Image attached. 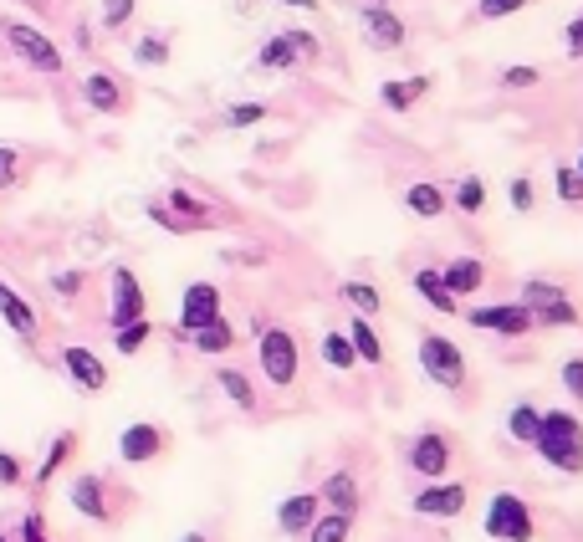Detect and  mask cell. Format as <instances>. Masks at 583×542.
I'll return each mask as SVG.
<instances>
[{"label":"cell","mask_w":583,"mask_h":542,"mask_svg":"<svg viewBox=\"0 0 583 542\" xmlns=\"http://www.w3.org/2000/svg\"><path fill=\"white\" fill-rule=\"evenodd\" d=\"M21 542H52V537H47V522H41V512H26V517H21Z\"/></svg>","instance_id":"obj_47"},{"label":"cell","mask_w":583,"mask_h":542,"mask_svg":"<svg viewBox=\"0 0 583 542\" xmlns=\"http://www.w3.org/2000/svg\"><path fill=\"white\" fill-rule=\"evenodd\" d=\"M82 282H87L82 271H57V277H52V292H57V297H82Z\"/></svg>","instance_id":"obj_46"},{"label":"cell","mask_w":583,"mask_h":542,"mask_svg":"<svg viewBox=\"0 0 583 542\" xmlns=\"http://www.w3.org/2000/svg\"><path fill=\"white\" fill-rule=\"evenodd\" d=\"M358 21H364V36H369V47H379V52H399L405 47V21H399L389 6H364L358 11Z\"/></svg>","instance_id":"obj_16"},{"label":"cell","mask_w":583,"mask_h":542,"mask_svg":"<svg viewBox=\"0 0 583 542\" xmlns=\"http://www.w3.org/2000/svg\"><path fill=\"white\" fill-rule=\"evenodd\" d=\"M348 328V338H353V353H358V364H384V338H379V328H374V318H364V312H353V318L343 323Z\"/></svg>","instance_id":"obj_24"},{"label":"cell","mask_w":583,"mask_h":542,"mask_svg":"<svg viewBox=\"0 0 583 542\" xmlns=\"http://www.w3.org/2000/svg\"><path fill=\"white\" fill-rule=\"evenodd\" d=\"M532 450L543 456L553 471L578 476L583 471V420L573 410H543V425H537Z\"/></svg>","instance_id":"obj_1"},{"label":"cell","mask_w":583,"mask_h":542,"mask_svg":"<svg viewBox=\"0 0 583 542\" xmlns=\"http://www.w3.org/2000/svg\"><path fill=\"white\" fill-rule=\"evenodd\" d=\"M215 384H220V394H226L231 404H236V410H256V384L246 379V369H236V364H220L215 369Z\"/></svg>","instance_id":"obj_27"},{"label":"cell","mask_w":583,"mask_h":542,"mask_svg":"<svg viewBox=\"0 0 583 542\" xmlns=\"http://www.w3.org/2000/svg\"><path fill=\"white\" fill-rule=\"evenodd\" d=\"M256 333V364L266 374V384H277V389H292L297 374H302V348L292 338V328H277V323H251Z\"/></svg>","instance_id":"obj_2"},{"label":"cell","mask_w":583,"mask_h":542,"mask_svg":"<svg viewBox=\"0 0 583 542\" xmlns=\"http://www.w3.org/2000/svg\"><path fill=\"white\" fill-rule=\"evenodd\" d=\"M451 456H456V450H451V435H445V430H420L415 440H410V450H405V461H410V471L415 476H425V481H440L445 471H451Z\"/></svg>","instance_id":"obj_10"},{"label":"cell","mask_w":583,"mask_h":542,"mask_svg":"<svg viewBox=\"0 0 583 542\" xmlns=\"http://www.w3.org/2000/svg\"><path fill=\"white\" fill-rule=\"evenodd\" d=\"M72 450H77V430H62V435L52 440V450H47V461L36 466V486H47V481H52V476H57V471L72 461Z\"/></svg>","instance_id":"obj_32"},{"label":"cell","mask_w":583,"mask_h":542,"mask_svg":"<svg viewBox=\"0 0 583 542\" xmlns=\"http://www.w3.org/2000/svg\"><path fill=\"white\" fill-rule=\"evenodd\" d=\"M573 169H578V174H583V154H578V159H573Z\"/></svg>","instance_id":"obj_51"},{"label":"cell","mask_w":583,"mask_h":542,"mask_svg":"<svg viewBox=\"0 0 583 542\" xmlns=\"http://www.w3.org/2000/svg\"><path fill=\"white\" fill-rule=\"evenodd\" d=\"M0 36H6V47L31 67V72H41V77H57L62 72V47L41 31V26H26V21H6L0 26Z\"/></svg>","instance_id":"obj_4"},{"label":"cell","mask_w":583,"mask_h":542,"mask_svg":"<svg viewBox=\"0 0 583 542\" xmlns=\"http://www.w3.org/2000/svg\"><path fill=\"white\" fill-rule=\"evenodd\" d=\"M154 338V323L149 318H133V323H123V328H113V343H118V353H144V343Z\"/></svg>","instance_id":"obj_35"},{"label":"cell","mask_w":583,"mask_h":542,"mask_svg":"<svg viewBox=\"0 0 583 542\" xmlns=\"http://www.w3.org/2000/svg\"><path fill=\"white\" fill-rule=\"evenodd\" d=\"M522 302L532 307L537 328H578L583 323L578 307H573V297H568V287H558L548 277H527L522 282Z\"/></svg>","instance_id":"obj_5"},{"label":"cell","mask_w":583,"mask_h":542,"mask_svg":"<svg viewBox=\"0 0 583 542\" xmlns=\"http://www.w3.org/2000/svg\"><path fill=\"white\" fill-rule=\"evenodd\" d=\"M537 82H543V72H537V67H527V62H512V67H502V87H507V93H532Z\"/></svg>","instance_id":"obj_39"},{"label":"cell","mask_w":583,"mask_h":542,"mask_svg":"<svg viewBox=\"0 0 583 542\" xmlns=\"http://www.w3.org/2000/svg\"><path fill=\"white\" fill-rule=\"evenodd\" d=\"M323 57V41L312 31H277L261 41V52L251 57L256 72H297V67H312Z\"/></svg>","instance_id":"obj_3"},{"label":"cell","mask_w":583,"mask_h":542,"mask_svg":"<svg viewBox=\"0 0 583 542\" xmlns=\"http://www.w3.org/2000/svg\"><path fill=\"white\" fill-rule=\"evenodd\" d=\"M277 6H292V11H318V0H277Z\"/></svg>","instance_id":"obj_49"},{"label":"cell","mask_w":583,"mask_h":542,"mask_svg":"<svg viewBox=\"0 0 583 542\" xmlns=\"http://www.w3.org/2000/svg\"><path fill=\"white\" fill-rule=\"evenodd\" d=\"M410 507L420 517H461L466 512V486L461 481H425Z\"/></svg>","instance_id":"obj_14"},{"label":"cell","mask_w":583,"mask_h":542,"mask_svg":"<svg viewBox=\"0 0 583 542\" xmlns=\"http://www.w3.org/2000/svg\"><path fill=\"white\" fill-rule=\"evenodd\" d=\"M210 318H220V287H215V282H190L185 297H179V323H174L169 333L190 343Z\"/></svg>","instance_id":"obj_9"},{"label":"cell","mask_w":583,"mask_h":542,"mask_svg":"<svg viewBox=\"0 0 583 542\" xmlns=\"http://www.w3.org/2000/svg\"><path fill=\"white\" fill-rule=\"evenodd\" d=\"M563 389H568L573 404H583V353L563 358Z\"/></svg>","instance_id":"obj_44"},{"label":"cell","mask_w":583,"mask_h":542,"mask_svg":"<svg viewBox=\"0 0 583 542\" xmlns=\"http://www.w3.org/2000/svg\"><path fill=\"white\" fill-rule=\"evenodd\" d=\"M405 210L420 215V220H440L445 210H451V195H445L440 185H430V179H420V185L405 190Z\"/></svg>","instance_id":"obj_26"},{"label":"cell","mask_w":583,"mask_h":542,"mask_svg":"<svg viewBox=\"0 0 583 542\" xmlns=\"http://www.w3.org/2000/svg\"><path fill=\"white\" fill-rule=\"evenodd\" d=\"M67 496H72V507H77L87 522H113V507H108V481H103V476H93V471L77 476Z\"/></svg>","instance_id":"obj_19"},{"label":"cell","mask_w":583,"mask_h":542,"mask_svg":"<svg viewBox=\"0 0 583 542\" xmlns=\"http://www.w3.org/2000/svg\"><path fill=\"white\" fill-rule=\"evenodd\" d=\"M133 318H149V297H144L139 277H133L128 266H113V277H108V323L123 328Z\"/></svg>","instance_id":"obj_11"},{"label":"cell","mask_w":583,"mask_h":542,"mask_svg":"<svg viewBox=\"0 0 583 542\" xmlns=\"http://www.w3.org/2000/svg\"><path fill=\"white\" fill-rule=\"evenodd\" d=\"M338 292H343V302H348L353 312H364V318H374V312H384V292H379L374 282H364V277H348Z\"/></svg>","instance_id":"obj_29"},{"label":"cell","mask_w":583,"mask_h":542,"mask_svg":"<svg viewBox=\"0 0 583 542\" xmlns=\"http://www.w3.org/2000/svg\"><path fill=\"white\" fill-rule=\"evenodd\" d=\"M537 425H543V410H537V404H517V410L507 415V435L517 445H532L537 440Z\"/></svg>","instance_id":"obj_34"},{"label":"cell","mask_w":583,"mask_h":542,"mask_svg":"<svg viewBox=\"0 0 583 542\" xmlns=\"http://www.w3.org/2000/svg\"><path fill=\"white\" fill-rule=\"evenodd\" d=\"M236 343H241V333H236V323L226 318V312H220V318H210V323L190 338V348H195V353H205V358H226Z\"/></svg>","instance_id":"obj_23"},{"label":"cell","mask_w":583,"mask_h":542,"mask_svg":"<svg viewBox=\"0 0 583 542\" xmlns=\"http://www.w3.org/2000/svg\"><path fill=\"white\" fill-rule=\"evenodd\" d=\"M82 103L103 118H118V113H128V87L113 72H87L82 77Z\"/></svg>","instance_id":"obj_15"},{"label":"cell","mask_w":583,"mask_h":542,"mask_svg":"<svg viewBox=\"0 0 583 542\" xmlns=\"http://www.w3.org/2000/svg\"><path fill=\"white\" fill-rule=\"evenodd\" d=\"M133 11H139V0H103V26L108 31H123L133 21Z\"/></svg>","instance_id":"obj_42"},{"label":"cell","mask_w":583,"mask_h":542,"mask_svg":"<svg viewBox=\"0 0 583 542\" xmlns=\"http://www.w3.org/2000/svg\"><path fill=\"white\" fill-rule=\"evenodd\" d=\"M0 323H6L16 338H36L41 333V323H36V307L11 287V282H0Z\"/></svg>","instance_id":"obj_20"},{"label":"cell","mask_w":583,"mask_h":542,"mask_svg":"<svg viewBox=\"0 0 583 542\" xmlns=\"http://www.w3.org/2000/svg\"><path fill=\"white\" fill-rule=\"evenodd\" d=\"M532 0H476V16L481 21H507V16H522Z\"/></svg>","instance_id":"obj_41"},{"label":"cell","mask_w":583,"mask_h":542,"mask_svg":"<svg viewBox=\"0 0 583 542\" xmlns=\"http://www.w3.org/2000/svg\"><path fill=\"white\" fill-rule=\"evenodd\" d=\"M466 323L471 328H481V333H491V338H527V333H537V318H532V307L517 297V302H486V307H471L466 312Z\"/></svg>","instance_id":"obj_7"},{"label":"cell","mask_w":583,"mask_h":542,"mask_svg":"<svg viewBox=\"0 0 583 542\" xmlns=\"http://www.w3.org/2000/svg\"><path fill=\"white\" fill-rule=\"evenodd\" d=\"M318 512H323V496L318 491H292L287 502L277 507V527L287 537H307V527L318 522Z\"/></svg>","instance_id":"obj_18"},{"label":"cell","mask_w":583,"mask_h":542,"mask_svg":"<svg viewBox=\"0 0 583 542\" xmlns=\"http://www.w3.org/2000/svg\"><path fill=\"white\" fill-rule=\"evenodd\" d=\"M0 542H11V537H6V532H0Z\"/></svg>","instance_id":"obj_52"},{"label":"cell","mask_w":583,"mask_h":542,"mask_svg":"<svg viewBox=\"0 0 583 542\" xmlns=\"http://www.w3.org/2000/svg\"><path fill=\"white\" fill-rule=\"evenodd\" d=\"M164 205H169V210H174L179 220H185V225H190V231H205V225H215V215H210V205H205L200 195H190V190H179V185H174V190L164 195Z\"/></svg>","instance_id":"obj_28"},{"label":"cell","mask_w":583,"mask_h":542,"mask_svg":"<svg viewBox=\"0 0 583 542\" xmlns=\"http://www.w3.org/2000/svg\"><path fill=\"white\" fill-rule=\"evenodd\" d=\"M179 542H205V532H185V537H179Z\"/></svg>","instance_id":"obj_50"},{"label":"cell","mask_w":583,"mask_h":542,"mask_svg":"<svg viewBox=\"0 0 583 542\" xmlns=\"http://www.w3.org/2000/svg\"><path fill=\"white\" fill-rule=\"evenodd\" d=\"M563 52L573 57V62H583V11L568 21V31H563Z\"/></svg>","instance_id":"obj_45"},{"label":"cell","mask_w":583,"mask_h":542,"mask_svg":"<svg viewBox=\"0 0 583 542\" xmlns=\"http://www.w3.org/2000/svg\"><path fill=\"white\" fill-rule=\"evenodd\" d=\"M133 62H139V67H164L169 62V36L144 31L139 41H133Z\"/></svg>","instance_id":"obj_36"},{"label":"cell","mask_w":583,"mask_h":542,"mask_svg":"<svg viewBox=\"0 0 583 542\" xmlns=\"http://www.w3.org/2000/svg\"><path fill=\"white\" fill-rule=\"evenodd\" d=\"M21 476H26L21 461L11 456V450H0V486H21Z\"/></svg>","instance_id":"obj_48"},{"label":"cell","mask_w":583,"mask_h":542,"mask_svg":"<svg viewBox=\"0 0 583 542\" xmlns=\"http://www.w3.org/2000/svg\"><path fill=\"white\" fill-rule=\"evenodd\" d=\"M486 537H497V542H532L537 537L532 507L522 502L517 491H497L486 502Z\"/></svg>","instance_id":"obj_6"},{"label":"cell","mask_w":583,"mask_h":542,"mask_svg":"<svg viewBox=\"0 0 583 542\" xmlns=\"http://www.w3.org/2000/svg\"><path fill=\"white\" fill-rule=\"evenodd\" d=\"M62 369H67V379L82 389V394H103L108 389V364L93 353V348H82V343H72V348H62Z\"/></svg>","instance_id":"obj_13"},{"label":"cell","mask_w":583,"mask_h":542,"mask_svg":"<svg viewBox=\"0 0 583 542\" xmlns=\"http://www.w3.org/2000/svg\"><path fill=\"white\" fill-rule=\"evenodd\" d=\"M323 364L328 369H358V353H353V338H348V328H328L323 333Z\"/></svg>","instance_id":"obj_30"},{"label":"cell","mask_w":583,"mask_h":542,"mask_svg":"<svg viewBox=\"0 0 583 542\" xmlns=\"http://www.w3.org/2000/svg\"><path fill=\"white\" fill-rule=\"evenodd\" d=\"M507 200H512L517 215H532V210H537V185H532V174H517V179H512V185H507Z\"/></svg>","instance_id":"obj_40"},{"label":"cell","mask_w":583,"mask_h":542,"mask_svg":"<svg viewBox=\"0 0 583 542\" xmlns=\"http://www.w3.org/2000/svg\"><path fill=\"white\" fill-rule=\"evenodd\" d=\"M164 450H169V430L154 425V420H133L118 435V461H128V466H149V461L164 456Z\"/></svg>","instance_id":"obj_12"},{"label":"cell","mask_w":583,"mask_h":542,"mask_svg":"<svg viewBox=\"0 0 583 542\" xmlns=\"http://www.w3.org/2000/svg\"><path fill=\"white\" fill-rule=\"evenodd\" d=\"M420 369L440 389H466V353L445 338V333H425L420 338Z\"/></svg>","instance_id":"obj_8"},{"label":"cell","mask_w":583,"mask_h":542,"mask_svg":"<svg viewBox=\"0 0 583 542\" xmlns=\"http://www.w3.org/2000/svg\"><path fill=\"white\" fill-rule=\"evenodd\" d=\"M348 532H353V517H343V512H318V522L307 527V542H348Z\"/></svg>","instance_id":"obj_33"},{"label":"cell","mask_w":583,"mask_h":542,"mask_svg":"<svg viewBox=\"0 0 583 542\" xmlns=\"http://www.w3.org/2000/svg\"><path fill=\"white\" fill-rule=\"evenodd\" d=\"M266 118H272V108H266V103H231L220 123H226V128H256Z\"/></svg>","instance_id":"obj_37"},{"label":"cell","mask_w":583,"mask_h":542,"mask_svg":"<svg viewBox=\"0 0 583 542\" xmlns=\"http://www.w3.org/2000/svg\"><path fill=\"white\" fill-rule=\"evenodd\" d=\"M440 277H445V287H451L456 302H466V297H476L486 287V261L481 256H451L440 266Z\"/></svg>","instance_id":"obj_17"},{"label":"cell","mask_w":583,"mask_h":542,"mask_svg":"<svg viewBox=\"0 0 583 542\" xmlns=\"http://www.w3.org/2000/svg\"><path fill=\"white\" fill-rule=\"evenodd\" d=\"M451 205H456L461 215H481V210H486V179H481V174H461L456 190H451Z\"/></svg>","instance_id":"obj_31"},{"label":"cell","mask_w":583,"mask_h":542,"mask_svg":"<svg viewBox=\"0 0 583 542\" xmlns=\"http://www.w3.org/2000/svg\"><path fill=\"white\" fill-rule=\"evenodd\" d=\"M21 174H26V169H21V154H16L11 144H0V190H16Z\"/></svg>","instance_id":"obj_43"},{"label":"cell","mask_w":583,"mask_h":542,"mask_svg":"<svg viewBox=\"0 0 583 542\" xmlns=\"http://www.w3.org/2000/svg\"><path fill=\"white\" fill-rule=\"evenodd\" d=\"M553 185H558V200L563 205H583V174L573 164H558L553 169Z\"/></svg>","instance_id":"obj_38"},{"label":"cell","mask_w":583,"mask_h":542,"mask_svg":"<svg viewBox=\"0 0 583 542\" xmlns=\"http://www.w3.org/2000/svg\"><path fill=\"white\" fill-rule=\"evenodd\" d=\"M318 496H323L328 512H343V517L358 512V481H353V471H333V476L318 486Z\"/></svg>","instance_id":"obj_25"},{"label":"cell","mask_w":583,"mask_h":542,"mask_svg":"<svg viewBox=\"0 0 583 542\" xmlns=\"http://www.w3.org/2000/svg\"><path fill=\"white\" fill-rule=\"evenodd\" d=\"M425 93H430V77H425V72H420V77H389V82H379V103H384L389 113H410Z\"/></svg>","instance_id":"obj_21"},{"label":"cell","mask_w":583,"mask_h":542,"mask_svg":"<svg viewBox=\"0 0 583 542\" xmlns=\"http://www.w3.org/2000/svg\"><path fill=\"white\" fill-rule=\"evenodd\" d=\"M410 287H415V297L425 302V307H435V312H461V302L451 297V287H445V277H440V266H420L415 277H410Z\"/></svg>","instance_id":"obj_22"}]
</instances>
